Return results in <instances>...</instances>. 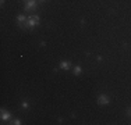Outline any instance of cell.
Here are the masks:
<instances>
[{
    "label": "cell",
    "instance_id": "1",
    "mask_svg": "<svg viewBox=\"0 0 131 125\" xmlns=\"http://www.w3.org/2000/svg\"><path fill=\"white\" fill-rule=\"evenodd\" d=\"M39 25V15L38 14H32L27 18V28H35Z\"/></svg>",
    "mask_w": 131,
    "mask_h": 125
},
{
    "label": "cell",
    "instance_id": "2",
    "mask_svg": "<svg viewBox=\"0 0 131 125\" xmlns=\"http://www.w3.org/2000/svg\"><path fill=\"white\" fill-rule=\"evenodd\" d=\"M96 102H98V104H101V106H107L109 103H110V97H109L106 93H102V95L98 96Z\"/></svg>",
    "mask_w": 131,
    "mask_h": 125
},
{
    "label": "cell",
    "instance_id": "3",
    "mask_svg": "<svg viewBox=\"0 0 131 125\" xmlns=\"http://www.w3.org/2000/svg\"><path fill=\"white\" fill-rule=\"evenodd\" d=\"M36 8V0H29L25 3V11H31Z\"/></svg>",
    "mask_w": 131,
    "mask_h": 125
},
{
    "label": "cell",
    "instance_id": "4",
    "mask_svg": "<svg viewBox=\"0 0 131 125\" xmlns=\"http://www.w3.org/2000/svg\"><path fill=\"white\" fill-rule=\"evenodd\" d=\"M0 120L2 121H10L11 120V114L8 111H6L4 108H2V114H0Z\"/></svg>",
    "mask_w": 131,
    "mask_h": 125
},
{
    "label": "cell",
    "instance_id": "5",
    "mask_svg": "<svg viewBox=\"0 0 131 125\" xmlns=\"http://www.w3.org/2000/svg\"><path fill=\"white\" fill-rule=\"evenodd\" d=\"M59 67L61 68V70H64V71H68L71 68V62L70 61H60V64H59Z\"/></svg>",
    "mask_w": 131,
    "mask_h": 125
},
{
    "label": "cell",
    "instance_id": "6",
    "mask_svg": "<svg viewBox=\"0 0 131 125\" xmlns=\"http://www.w3.org/2000/svg\"><path fill=\"white\" fill-rule=\"evenodd\" d=\"M81 72H82V68H81L80 65H75V67H74V70H73V74L75 75V77H78Z\"/></svg>",
    "mask_w": 131,
    "mask_h": 125
},
{
    "label": "cell",
    "instance_id": "7",
    "mask_svg": "<svg viewBox=\"0 0 131 125\" xmlns=\"http://www.w3.org/2000/svg\"><path fill=\"white\" fill-rule=\"evenodd\" d=\"M10 124H13V125H21L23 122H21V120H17V118H15V120H13Z\"/></svg>",
    "mask_w": 131,
    "mask_h": 125
},
{
    "label": "cell",
    "instance_id": "8",
    "mask_svg": "<svg viewBox=\"0 0 131 125\" xmlns=\"http://www.w3.org/2000/svg\"><path fill=\"white\" fill-rule=\"evenodd\" d=\"M28 106H29L28 102H23V108H28Z\"/></svg>",
    "mask_w": 131,
    "mask_h": 125
},
{
    "label": "cell",
    "instance_id": "9",
    "mask_svg": "<svg viewBox=\"0 0 131 125\" xmlns=\"http://www.w3.org/2000/svg\"><path fill=\"white\" fill-rule=\"evenodd\" d=\"M126 114L128 115V117H131V107H128L127 108V111H126Z\"/></svg>",
    "mask_w": 131,
    "mask_h": 125
},
{
    "label": "cell",
    "instance_id": "10",
    "mask_svg": "<svg viewBox=\"0 0 131 125\" xmlns=\"http://www.w3.org/2000/svg\"><path fill=\"white\" fill-rule=\"evenodd\" d=\"M0 4H2V6L4 4V0H0Z\"/></svg>",
    "mask_w": 131,
    "mask_h": 125
},
{
    "label": "cell",
    "instance_id": "11",
    "mask_svg": "<svg viewBox=\"0 0 131 125\" xmlns=\"http://www.w3.org/2000/svg\"><path fill=\"white\" fill-rule=\"evenodd\" d=\"M23 2H24V3H27V2H29V0H23Z\"/></svg>",
    "mask_w": 131,
    "mask_h": 125
},
{
    "label": "cell",
    "instance_id": "12",
    "mask_svg": "<svg viewBox=\"0 0 131 125\" xmlns=\"http://www.w3.org/2000/svg\"><path fill=\"white\" fill-rule=\"evenodd\" d=\"M42 2H43V0H42Z\"/></svg>",
    "mask_w": 131,
    "mask_h": 125
}]
</instances>
